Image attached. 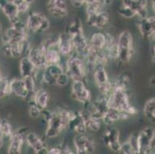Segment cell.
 Listing matches in <instances>:
<instances>
[{
  "instance_id": "obj_39",
  "label": "cell",
  "mask_w": 155,
  "mask_h": 154,
  "mask_svg": "<svg viewBox=\"0 0 155 154\" xmlns=\"http://www.w3.org/2000/svg\"><path fill=\"white\" fill-rule=\"evenodd\" d=\"M48 154H62L60 147H51L48 149Z\"/></svg>"
},
{
  "instance_id": "obj_27",
  "label": "cell",
  "mask_w": 155,
  "mask_h": 154,
  "mask_svg": "<svg viewBox=\"0 0 155 154\" xmlns=\"http://www.w3.org/2000/svg\"><path fill=\"white\" fill-rule=\"evenodd\" d=\"M72 131L77 133V134H86L87 127L85 120L80 112H74L73 117L70 120L69 127Z\"/></svg>"
},
{
  "instance_id": "obj_25",
  "label": "cell",
  "mask_w": 155,
  "mask_h": 154,
  "mask_svg": "<svg viewBox=\"0 0 155 154\" xmlns=\"http://www.w3.org/2000/svg\"><path fill=\"white\" fill-rule=\"evenodd\" d=\"M130 117L131 116L127 113L109 108L104 114L102 119V122H104L107 126H112L117 121L125 120Z\"/></svg>"
},
{
  "instance_id": "obj_30",
  "label": "cell",
  "mask_w": 155,
  "mask_h": 154,
  "mask_svg": "<svg viewBox=\"0 0 155 154\" xmlns=\"http://www.w3.org/2000/svg\"><path fill=\"white\" fill-rule=\"evenodd\" d=\"M143 114L147 120L155 124V97L147 100L143 106Z\"/></svg>"
},
{
  "instance_id": "obj_18",
  "label": "cell",
  "mask_w": 155,
  "mask_h": 154,
  "mask_svg": "<svg viewBox=\"0 0 155 154\" xmlns=\"http://www.w3.org/2000/svg\"><path fill=\"white\" fill-rule=\"evenodd\" d=\"M87 22L91 27L102 29L109 22V14L105 10L87 14Z\"/></svg>"
},
{
  "instance_id": "obj_11",
  "label": "cell",
  "mask_w": 155,
  "mask_h": 154,
  "mask_svg": "<svg viewBox=\"0 0 155 154\" xmlns=\"http://www.w3.org/2000/svg\"><path fill=\"white\" fill-rule=\"evenodd\" d=\"M73 144L78 154L94 153L96 149L94 141L85 134H77L73 139Z\"/></svg>"
},
{
  "instance_id": "obj_29",
  "label": "cell",
  "mask_w": 155,
  "mask_h": 154,
  "mask_svg": "<svg viewBox=\"0 0 155 154\" xmlns=\"http://www.w3.org/2000/svg\"><path fill=\"white\" fill-rule=\"evenodd\" d=\"M82 116L84 117L85 120L86 125H87V129L93 131V132H98L101 129V125H102V120L100 119L93 116L91 115V111L85 107L83 110L80 111Z\"/></svg>"
},
{
  "instance_id": "obj_16",
  "label": "cell",
  "mask_w": 155,
  "mask_h": 154,
  "mask_svg": "<svg viewBox=\"0 0 155 154\" xmlns=\"http://www.w3.org/2000/svg\"><path fill=\"white\" fill-rule=\"evenodd\" d=\"M57 46L62 56L69 57L73 53H75V49L73 46L72 37L67 32L59 35L57 38Z\"/></svg>"
},
{
  "instance_id": "obj_43",
  "label": "cell",
  "mask_w": 155,
  "mask_h": 154,
  "mask_svg": "<svg viewBox=\"0 0 155 154\" xmlns=\"http://www.w3.org/2000/svg\"><path fill=\"white\" fill-rule=\"evenodd\" d=\"M4 144V139L2 137V136H0V149L3 146Z\"/></svg>"
},
{
  "instance_id": "obj_19",
  "label": "cell",
  "mask_w": 155,
  "mask_h": 154,
  "mask_svg": "<svg viewBox=\"0 0 155 154\" xmlns=\"http://www.w3.org/2000/svg\"><path fill=\"white\" fill-rule=\"evenodd\" d=\"M26 134L25 131L19 130L12 134L9 139V146L7 152L9 154H19L21 153L23 144L26 143Z\"/></svg>"
},
{
  "instance_id": "obj_12",
  "label": "cell",
  "mask_w": 155,
  "mask_h": 154,
  "mask_svg": "<svg viewBox=\"0 0 155 154\" xmlns=\"http://www.w3.org/2000/svg\"><path fill=\"white\" fill-rule=\"evenodd\" d=\"M48 12L55 18L63 19L69 13V6L67 0H48L46 2Z\"/></svg>"
},
{
  "instance_id": "obj_7",
  "label": "cell",
  "mask_w": 155,
  "mask_h": 154,
  "mask_svg": "<svg viewBox=\"0 0 155 154\" xmlns=\"http://www.w3.org/2000/svg\"><path fill=\"white\" fill-rule=\"evenodd\" d=\"M31 47L29 39L22 42H5L2 45V52L6 57L12 59H21L27 54Z\"/></svg>"
},
{
  "instance_id": "obj_24",
  "label": "cell",
  "mask_w": 155,
  "mask_h": 154,
  "mask_svg": "<svg viewBox=\"0 0 155 154\" xmlns=\"http://www.w3.org/2000/svg\"><path fill=\"white\" fill-rule=\"evenodd\" d=\"M122 5L130 8L140 19L147 16V0H122Z\"/></svg>"
},
{
  "instance_id": "obj_35",
  "label": "cell",
  "mask_w": 155,
  "mask_h": 154,
  "mask_svg": "<svg viewBox=\"0 0 155 154\" xmlns=\"http://www.w3.org/2000/svg\"><path fill=\"white\" fill-rule=\"evenodd\" d=\"M118 13L121 15L122 17H124L126 19H132L134 17L136 16L134 12L129 8L128 7L125 6V5H122L119 8H118Z\"/></svg>"
},
{
  "instance_id": "obj_28",
  "label": "cell",
  "mask_w": 155,
  "mask_h": 154,
  "mask_svg": "<svg viewBox=\"0 0 155 154\" xmlns=\"http://www.w3.org/2000/svg\"><path fill=\"white\" fill-rule=\"evenodd\" d=\"M32 97V103L37 106L42 111L46 110L50 100V95L47 90H44V89L36 90Z\"/></svg>"
},
{
  "instance_id": "obj_15",
  "label": "cell",
  "mask_w": 155,
  "mask_h": 154,
  "mask_svg": "<svg viewBox=\"0 0 155 154\" xmlns=\"http://www.w3.org/2000/svg\"><path fill=\"white\" fill-rule=\"evenodd\" d=\"M138 28L141 36L144 39H152L155 41V15L140 19Z\"/></svg>"
},
{
  "instance_id": "obj_41",
  "label": "cell",
  "mask_w": 155,
  "mask_h": 154,
  "mask_svg": "<svg viewBox=\"0 0 155 154\" xmlns=\"http://www.w3.org/2000/svg\"><path fill=\"white\" fill-rule=\"evenodd\" d=\"M73 6L80 7L85 5V0H71Z\"/></svg>"
},
{
  "instance_id": "obj_2",
  "label": "cell",
  "mask_w": 155,
  "mask_h": 154,
  "mask_svg": "<svg viewBox=\"0 0 155 154\" xmlns=\"http://www.w3.org/2000/svg\"><path fill=\"white\" fill-rule=\"evenodd\" d=\"M65 71L72 80H84L88 73L85 61L76 53L68 57Z\"/></svg>"
},
{
  "instance_id": "obj_8",
  "label": "cell",
  "mask_w": 155,
  "mask_h": 154,
  "mask_svg": "<svg viewBox=\"0 0 155 154\" xmlns=\"http://www.w3.org/2000/svg\"><path fill=\"white\" fill-rule=\"evenodd\" d=\"M71 97L73 100L82 103L84 106L90 104L92 101L91 91L87 87L84 80H73L71 85Z\"/></svg>"
},
{
  "instance_id": "obj_13",
  "label": "cell",
  "mask_w": 155,
  "mask_h": 154,
  "mask_svg": "<svg viewBox=\"0 0 155 154\" xmlns=\"http://www.w3.org/2000/svg\"><path fill=\"white\" fill-rule=\"evenodd\" d=\"M26 56L38 70H43L49 65L44 50L40 46H31Z\"/></svg>"
},
{
  "instance_id": "obj_46",
  "label": "cell",
  "mask_w": 155,
  "mask_h": 154,
  "mask_svg": "<svg viewBox=\"0 0 155 154\" xmlns=\"http://www.w3.org/2000/svg\"><path fill=\"white\" fill-rule=\"evenodd\" d=\"M2 23H1V22H0V36H2Z\"/></svg>"
},
{
  "instance_id": "obj_6",
  "label": "cell",
  "mask_w": 155,
  "mask_h": 154,
  "mask_svg": "<svg viewBox=\"0 0 155 154\" xmlns=\"http://www.w3.org/2000/svg\"><path fill=\"white\" fill-rule=\"evenodd\" d=\"M26 24L29 32L36 34L43 33L50 27V21L42 12H31L26 19Z\"/></svg>"
},
{
  "instance_id": "obj_4",
  "label": "cell",
  "mask_w": 155,
  "mask_h": 154,
  "mask_svg": "<svg viewBox=\"0 0 155 154\" xmlns=\"http://www.w3.org/2000/svg\"><path fill=\"white\" fill-rule=\"evenodd\" d=\"M138 153L150 154L155 152V129L146 126L138 133Z\"/></svg>"
},
{
  "instance_id": "obj_3",
  "label": "cell",
  "mask_w": 155,
  "mask_h": 154,
  "mask_svg": "<svg viewBox=\"0 0 155 154\" xmlns=\"http://www.w3.org/2000/svg\"><path fill=\"white\" fill-rule=\"evenodd\" d=\"M118 59L122 63H129L133 57L134 41L132 34L127 30L120 33L117 39Z\"/></svg>"
},
{
  "instance_id": "obj_47",
  "label": "cell",
  "mask_w": 155,
  "mask_h": 154,
  "mask_svg": "<svg viewBox=\"0 0 155 154\" xmlns=\"http://www.w3.org/2000/svg\"><path fill=\"white\" fill-rule=\"evenodd\" d=\"M151 83H152V84H153V86H154V87H155V77H153V78L152 79Z\"/></svg>"
},
{
  "instance_id": "obj_38",
  "label": "cell",
  "mask_w": 155,
  "mask_h": 154,
  "mask_svg": "<svg viewBox=\"0 0 155 154\" xmlns=\"http://www.w3.org/2000/svg\"><path fill=\"white\" fill-rule=\"evenodd\" d=\"M70 78V76H68L66 71L63 72V73L60 75V76L58 77L57 80H56V86H59V87H65L67 86L69 83Z\"/></svg>"
},
{
  "instance_id": "obj_23",
  "label": "cell",
  "mask_w": 155,
  "mask_h": 154,
  "mask_svg": "<svg viewBox=\"0 0 155 154\" xmlns=\"http://www.w3.org/2000/svg\"><path fill=\"white\" fill-rule=\"evenodd\" d=\"M10 90L11 94L20 99H27L30 97L25 80L22 77L10 80Z\"/></svg>"
},
{
  "instance_id": "obj_42",
  "label": "cell",
  "mask_w": 155,
  "mask_h": 154,
  "mask_svg": "<svg viewBox=\"0 0 155 154\" xmlns=\"http://www.w3.org/2000/svg\"><path fill=\"white\" fill-rule=\"evenodd\" d=\"M152 60L155 64V41H153V44L152 46Z\"/></svg>"
},
{
  "instance_id": "obj_17",
  "label": "cell",
  "mask_w": 155,
  "mask_h": 154,
  "mask_svg": "<svg viewBox=\"0 0 155 154\" xmlns=\"http://www.w3.org/2000/svg\"><path fill=\"white\" fill-rule=\"evenodd\" d=\"M107 34L102 32H95L93 34L89 41V50H91L97 55L104 53V49L107 44Z\"/></svg>"
},
{
  "instance_id": "obj_32",
  "label": "cell",
  "mask_w": 155,
  "mask_h": 154,
  "mask_svg": "<svg viewBox=\"0 0 155 154\" xmlns=\"http://www.w3.org/2000/svg\"><path fill=\"white\" fill-rule=\"evenodd\" d=\"M1 123H2V138L5 139H7L9 141L10 139L12 134L14 132L12 131V127L10 123L6 120H1Z\"/></svg>"
},
{
  "instance_id": "obj_44",
  "label": "cell",
  "mask_w": 155,
  "mask_h": 154,
  "mask_svg": "<svg viewBox=\"0 0 155 154\" xmlns=\"http://www.w3.org/2000/svg\"><path fill=\"white\" fill-rule=\"evenodd\" d=\"M152 8H153V12L155 15V0H152Z\"/></svg>"
},
{
  "instance_id": "obj_40",
  "label": "cell",
  "mask_w": 155,
  "mask_h": 154,
  "mask_svg": "<svg viewBox=\"0 0 155 154\" xmlns=\"http://www.w3.org/2000/svg\"><path fill=\"white\" fill-rule=\"evenodd\" d=\"M61 150H62V154H73L74 153V152H72L71 149H70L69 146H67V145H63V146H61Z\"/></svg>"
},
{
  "instance_id": "obj_33",
  "label": "cell",
  "mask_w": 155,
  "mask_h": 154,
  "mask_svg": "<svg viewBox=\"0 0 155 154\" xmlns=\"http://www.w3.org/2000/svg\"><path fill=\"white\" fill-rule=\"evenodd\" d=\"M25 80V82L26 83L27 88L29 90L30 96L33 95L35 92L36 91V77L34 76H29V77H26L23 78Z\"/></svg>"
},
{
  "instance_id": "obj_36",
  "label": "cell",
  "mask_w": 155,
  "mask_h": 154,
  "mask_svg": "<svg viewBox=\"0 0 155 154\" xmlns=\"http://www.w3.org/2000/svg\"><path fill=\"white\" fill-rule=\"evenodd\" d=\"M42 112H43V111H42L37 106L35 105L32 101H31V103H29V114L32 118H39V117L42 115Z\"/></svg>"
},
{
  "instance_id": "obj_48",
  "label": "cell",
  "mask_w": 155,
  "mask_h": 154,
  "mask_svg": "<svg viewBox=\"0 0 155 154\" xmlns=\"http://www.w3.org/2000/svg\"><path fill=\"white\" fill-rule=\"evenodd\" d=\"M26 1H27V2H29V3H30L31 5H32V4L33 3V2H34L35 0H26Z\"/></svg>"
},
{
  "instance_id": "obj_9",
  "label": "cell",
  "mask_w": 155,
  "mask_h": 154,
  "mask_svg": "<svg viewBox=\"0 0 155 154\" xmlns=\"http://www.w3.org/2000/svg\"><path fill=\"white\" fill-rule=\"evenodd\" d=\"M93 73H94V80L95 84L101 93L104 95H109L112 90L113 83L110 80L104 66L100 65L97 66Z\"/></svg>"
},
{
  "instance_id": "obj_31",
  "label": "cell",
  "mask_w": 155,
  "mask_h": 154,
  "mask_svg": "<svg viewBox=\"0 0 155 154\" xmlns=\"http://www.w3.org/2000/svg\"><path fill=\"white\" fill-rule=\"evenodd\" d=\"M11 95L10 80L7 77H0V100Z\"/></svg>"
},
{
  "instance_id": "obj_21",
  "label": "cell",
  "mask_w": 155,
  "mask_h": 154,
  "mask_svg": "<svg viewBox=\"0 0 155 154\" xmlns=\"http://www.w3.org/2000/svg\"><path fill=\"white\" fill-rule=\"evenodd\" d=\"M70 36H71L72 40H73L75 53L84 57L87 53V49L89 47V41L87 40L85 34H84V29L72 34Z\"/></svg>"
},
{
  "instance_id": "obj_14",
  "label": "cell",
  "mask_w": 155,
  "mask_h": 154,
  "mask_svg": "<svg viewBox=\"0 0 155 154\" xmlns=\"http://www.w3.org/2000/svg\"><path fill=\"white\" fill-rule=\"evenodd\" d=\"M42 80L46 84L50 86L56 85V80L61 73L65 72L61 63L56 64H49L43 70Z\"/></svg>"
},
{
  "instance_id": "obj_49",
  "label": "cell",
  "mask_w": 155,
  "mask_h": 154,
  "mask_svg": "<svg viewBox=\"0 0 155 154\" xmlns=\"http://www.w3.org/2000/svg\"><path fill=\"white\" fill-rule=\"evenodd\" d=\"M2 76V74H1V70H0V77Z\"/></svg>"
},
{
  "instance_id": "obj_34",
  "label": "cell",
  "mask_w": 155,
  "mask_h": 154,
  "mask_svg": "<svg viewBox=\"0 0 155 154\" xmlns=\"http://www.w3.org/2000/svg\"><path fill=\"white\" fill-rule=\"evenodd\" d=\"M12 1L16 5L20 13L26 12L30 8L31 4L26 0H12Z\"/></svg>"
},
{
  "instance_id": "obj_26",
  "label": "cell",
  "mask_w": 155,
  "mask_h": 154,
  "mask_svg": "<svg viewBox=\"0 0 155 154\" xmlns=\"http://www.w3.org/2000/svg\"><path fill=\"white\" fill-rule=\"evenodd\" d=\"M38 70L27 56H24L19 60V73L22 78L29 76L36 77Z\"/></svg>"
},
{
  "instance_id": "obj_1",
  "label": "cell",
  "mask_w": 155,
  "mask_h": 154,
  "mask_svg": "<svg viewBox=\"0 0 155 154\" xmlns=\"http://www.w3.org/2000/svg\"><path fill=\"white\" fill-rule=\"evenodd\" d=\"M45 119L47 121V127L46 129V137L47 139H53L58 136L65 129L68 128L70 120L74 112L67 109L59 108L53 112L43 110Z\"/></svg>"
},
{
  "instance_id": "obj_20",
  "label": "cell",
  "mask_w": 155,
  "mask_h": 154,
  "mask_svg": "<svg viewBox=\"0 0 155 154\" xmlns=\"http://www.w3.org/2000/svg\"><path fill=\"white\" fill-rule=\"evenodd\" d=\"M26 143L35 152L38 154H47L48 149L46 142L35 133L26 134Z\"/></svg>"
},
{
  "instance_id": "obj_45",
  "label": "cell",
  "mask_w": 155,
  "mask_h": 154,
  "mask_svg": "<svg viewBox=\"0 0 155 154\" xmlns=\"http://www.w3.org/2000/svg\"><path fill=\"white\" fill-rule=\"evenodd\" d=\"M0 136L2 137V123H1V120H0Z\"/></svg>"
},
{
  "instance_id": "obj_37",
  "label": "cell",
  "mask_w": 155,
  "mask_h": 154,
  "mask_svg": "<svg viewBox=\"0 0 155 154\" xmlns=\"http://www.w3.org/2000/svg\"><path fill=\"white\" fill-rule=\"evenodd\" d=\"M119 152L123 154H135V151L134 149L133 146L129 141H126L124 143H121L120 149Z\"/></svg>"
},
{
  "instance_id": "obj_10",
  "label": "cell",
  "mask_w": 155,
  "mask_h": 154,
  "mask_svg": "<svg viewBox=\"0 0 155 154\" xmlns=\"http://www.w3.org/2000/svg\"><path fill=\"white\" fill-rule=\"evenodd\" d=\"M102 139L104 145L110 150L119 152L121 143L120 140V132L116 127L113 126V125L107 126L103 133Z\"/></svg>"
},
{
  "instance_id": "obj_22",
  "label": "cell",
  "mask_w": 155,
  "mask_h": 154,
  "mask_svg": "<svg viewBox=\"0 0 155 154\" xmlns=\"http://www.w3.org/2000/svg\"><path fill=\"white\" fill-rule=\"evenodd\" d=\"M0 8L11 24L19 20L20 12L12 0H0Z\"/></svg>"
},
{
  "instance_id": "obj_5",
  "label": "cell",
  "mask_w": 155,
  "mask_h": 154,
  "mask_svg": "<svg viewBox=\"0 0 155 154\" xmlns=\"http://www.w3.org/2000/svg\"><path fill=\"white\" fill-rule=\"evenodd\" d=\"M28 32L26 22L22 20H18L15 23L12 24L9 29L5 30V33L2 35V42H22L27 40Z\"/></svg>"
}]
</instances>
